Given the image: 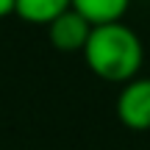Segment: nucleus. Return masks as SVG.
Segmentation results:
<instances>
[{
  "label": "nucleus",
  "mask_w": 150,
  "mask_h": 150,
  "mask_svg": "<svg viewBox=\"0 0 150 150\" xmlns=\"http://www.w3.org/2000/svg\"><path fill=\"white\" fill-rule=\"evenodd\" d=\"M81 53L92 75L108 83H128L145 64L142 36L125 22L95 25Z\"/></svg>",
  "instance_id": "nucleus-1"
},
{
  "label": "nucleus",
  "mask_w": 150,
  "mask_h": 150,
  "mask_svg": "<svg viewBox=\"0 0 150 150\" xmlns=\"http://www.w3.org/2000/svg\"><path fill=\"white\" fill-rule=\"evenodd\" d=\"M117 120L128 131H150V78L136 75L117 95Z\"/></svg>",
  "instance_id": "nucleus-2"
},
{
  "label": "nucleus",
  "mask_w": 150,
  "mask_h": 150,
  "mask_svg": "<svg viewBox=\"0 0 150 150\" xmlns=\"http://www.w3.org/2000/svg\"><path fill=\"white\" fill-rule=\"evenodd\" d=\"M89 33H92V25L72 8H67L61 17H56L47 25V39L59 53H81Z\"/></svg>",
  "instance_id": "nucleus-3"
},
{
  "label": "nucleus",
  "mask_w": 150,
  "mask_h": 150,
  "mask_svg": "<svg viewBox=\"0 0 150 150\" xmlns=\"http://www.w3.org/2000/svg\"><path fill=\"white\" fill-rule=\"evenodd\" d=\"M70 8L78 11L95 28L108 22H122V17L131 8V0H70Z\"/></svg>",
  "instance_id": "nucleus-4"
},
{
  "label": "nucleus",
  "mask_w": 150,
  "mask_h": 150,
  "mask_svg": "<svg viewBox=\"0 0 150 150\" xmlns=\"http://www.w3.org/2000/svg\"><path fill=\"white\" fill-rule=\"evenodd\" d=\"M67 8H70V0H14V14L28 25L47 28Z\"/></svg>",
  "instance_id": "nucleus-5"
},
{
  "label": "nucleus",
  "mask_w": 150,
  "mask_h": 150,
  "mask_svg": "<svg viewBox=\"0 0 150 150\" xmlns=\"http://www.w3.org/2000/svg\"><path fill=\"white\" fill-rule=\"evenodd\" d=\"M14 14V0H0V20Z\"/></svg>",
  "instance_id": "nucleus-6"
}]
</instances>
